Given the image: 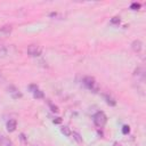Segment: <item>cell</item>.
Returning <instances> with one entry per match:
<instances>
[{"mask_svg":"<svg viewBox=\"0 0 146 146\" xmlns=\"http://www.w3.org/2000/svg\"><path fill=\"white\" fill-rule=\"evenodd\" d=\"M82 83H83V86H84L87 89L91 90L92 92H98V90H99L98 83H97L96 80H95L94 78H91V76H84V78L82 79Z\"/></svg>","mask_w":146,"mask_h":146,"instance_id":"1","label":"cell"},{"mask_svg":"<svg viewBox=\"0 0 146 146\" xmlns=\"http://www.w3.org/2000/svg\"><path fill=\"white\" fill-rule=\"evenodd\" d=\"M94 123L96 127L98 128H103L105 124H106V121H107V117L105 115L104 112H97L95 115H94Z\"/></svg>","mask_w":146,"mask_h":146,"instance_id":"2","label":"cell"},{"mask_svg":"<svg viewBox=\"0 0 146 146\" xmlns=\"http://www.w3.org/2000/svg\"><path fill=\"white\" fill-rule=\"evenodd\" d=\"M42 52V48L40 46H36V44H31L27 47V54L31 56V57H38L40 56Z\"/></svg>","mask_w":146,"mask_h":146,"instance_id":"3","label":"cell"},{"mask_svg":"<svg viewBox=\"0 0 146 146\" xmlns=\"http://www.w3.org/2000/svg\"><path fill=\"white\" fill-rule=\"evenodd\" d=\"M133 75H135V78L138 80V81H140V82H144V80H145V70H144V67H137L136 70H135V73H133Z\"/></svg>","mask_w":146,"mask_h":146,"instance_id":"4","label":"cell"},{"mask_svg":"<svg viewBox=\"0 0 146 146\" xmlns=\"http://www.w3.org/2000/svg\"><path fill=\"white\" fill-rule=\"evenodd\" d=\"M8 92H9V95H10L14 99H18V98L22 97V92H21L16 87H14V86H9V87H8Z\"/></svg>","mask_w":146,"mask_h":146,"instance_id":"5","label":"cell"},{"mask_svg":"<svg viewBox=\"0 0 146 146\" xmlns=\"http://www.w3.org/2000/svg\"><path fill=\"white\" fill-rule=\"evenodd\" d=\"M13 27L10 25H5L2 27H0V36H7L10 34Z\"/></svg>","mask_w":146,"mask_h":146,"instance_id":"6","label":"cell"},{"mask_svg":"<svg viewBox=\"0 0 146 146\" xmlns=\"http://www.w3.org/2000/svg\"><path fill=\"white\" fill-rule=\"evenodd\" d=\"M16 127H17V121H16L15 119H11V120H9V121L7 122V130H8L9 132L15 131V130H16Z\"/></svg>","mask_w":146,"mask_h":146,"instance_id":"7","label":"cell"},{"mask_svg":"<svg viewBox=\"0 0 146 146\" xmlns=\"http://www.w3.org/2000/svg\"><path fill=\"white\" fill-rule=\"evenodd\" d=\"M141 46H143V43H141L140 40H135V41H132V43H131V49H132L133 51H136V52H139V51L141 50Z\"/></svg>","mask_w":146,"mask_h":146,"instance_id":"8","label":"cell"},{"mask_svg":"<svg viewBox=\"0 0 146 146\" xmlns=\"http://www.w3.org/2000/svg\"><path fill=\"white\" fill-rule=\"evenodd\" d=\"M103 97H104V99L106 100V103L108 104V105H111V106H115L116 105V102H115V99L114 98H112L111 96H108V95H103Z\"/></svg>","mask_w":146,"mask_h":146,"instance_id":"9","label":"cell"},{"mask_svg":"<svg viewBox=\"0 0 146 146\" xmlns=\"http://www.w3.org/2000/svg\"><path fill=\"white\" fill-rule=\"evenodd\" d=\"M32 94H33V96H34L35 98H38V99H41V98H43V97H44V95H43V91H41L39 88H38L35 91H33Z\"/></svg>","mask_w":146,"mask_h":146,"instance_id":"10","label":"cell"},{"mask_svg":"<svg viewBox=\"0 0 146 146\" xmlns=\"http://www.w3.org/2000/svg\"><path fill=\"white\" fill-rule=\"evenodd\" d=\"M71 135L73 136V139H74V140H75L78 144H81V143H82V137H81V136H80L78 132H72Z\"/></svg>","mask_w":146,"mask_h":146,"instance_id":"11","label":"cell"},{"mask_svg":"<svg viewBox=\"0 0 146 146\" xmlns=\"http://www.w3.org/2000/svg\"><path fill=\"white\" fill-rule=\"evenodd\" d=\"M60 131H62L65 136H67V137H68V136H71V133H72V132H71V130H70V128H68V127H65V125L60 128Z\"/></svg>","mask_w":146,"mask_h":146,"instance_id":"12","label":"cell"},{"mask_svg":"<svg viewBox=\"0 0 146 146\" xmlns=\"http://www.w3.org/2000/svg\"><path fill=\"white\" fill-rule=\"evenodd\" d=\"M7 55V49H6V47L2 44V43H0V57H3V56H6Z\"/></svg>","mask_w":146,"mask_h":146,"instance_id":"13","label":"cell"},{"mask_svg":"<svg viewBox=\"0 0 146 146\" xmlns=\"http://www.w3.org/2000/svg\"><path fill=\"white\" fill-rule=\"evenodd\" d=\"M9 143H8V140L6 139V137L5 136H2V135H0V146H5V145H8Z\"/></svg>","mask_w":146,"mask_h":146,"instance_id":"14","label":"cell"},{"mask_svg":"<svg viewBox=\"0 0 146 146\" xmlns=\"http://www.w3.org/2000/svg\"><path fill=\"white\" fill-rule=\"evenodd\" d=\"M48 105H49V107L51 108V111H52V112H58V107H57L56 105H54L51 102H49V100H48Z\"/></svg>","mask_w":146,"mask_h":146,"instance_id":"15","label":"cell"},{"mask_svg":"<svg viewBox=\"0 0 146 146\" xmlns=\"http://www.w3.org/2000/svg\"><path fill=\"white\" fill-rule=\"evenodd\" d=\"M111 24H120V17H113L111 19Z\"/></svg>","mask_w":146,"mask_h":146,"instance_id":"16","label":"cell"},{"mask_svg":"<svg viewBox=\"0 0 146 146\" xmlns=\"http://www.w3.org/2000/svg\"><path fill=\"white\" fill-rule=\"evenodd\" d=\"M139 7H140V3H137V2H133V3H131V6H130V8H131V9H133V10L138 9Z\"/></svg>","mask_w":146,"mask_h":146,"instance_id":"17","label":"cell"},{"mask_svg":"<svg viewBox=\"0 0 146 146\" xmlns=\"http://www.w3.org/2000/svg\"><path fill=\"white\" fill-rule=\"evenodd\" d=\"M29 89L31 90V92H33V91H35V90L38 89V86H36V84H30V86H29Z\"/></svg>","mask_w":146,"mask_h":146,"instance_id":"18","label":"cell"},{"mask_svg":"<svg viewBox=\"0 0 146 146\" xmlns=\"http://www.w3.org/2000/svg\"><path fill=\"white\" fill-rule=\"evenodd\" d=\"M129 131H130L129 127H128V125H123V128H122V132H123L124 135H127V133H129Z\"/></svg>","mask_w":146,"mask_h":146,"instance_id":"19","label":"cell"},{"mask_svg":"<svg viewBox=\"0 0 146 146\" xmlns=\"http://www.w3.org/2000/svg\"><path fill=\"white\" fill-rule=\"evenodd\" d=\"M54 122H55V123H60L62 120H60V117H56V120H54Z\"/></svg>","mask_w":146,"mask_h":146,"instance_id":"20","label":"cell"},{"mask_svg":"<svg viewBox=\"0 0 146 146\" xmlns=\"http://www.w3.org/2000/svg\"><path fill=\"white\" fill-rule=\"evenodd\" d=\"M114 146H121V144H119V143H114Z\"/></svg>","mask_w":146,"mask_h":146,"instance_id":"21","label":"cell"},{"mask_svg":"<svg viewBox=\"0 0 146 146\" xmlns=\"http://www.w3.org/2000/svg\"><path fill=\"white\" fill-rule=\"evenodd\" d=\"M7 146H13V145H10V144H8V145H7Z\"/></svg>","mask_w":146,"mask_h":146,"instance_id":"22","label":"cell"}]
</instances>
